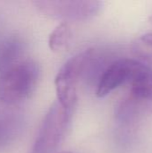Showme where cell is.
Masks as SVG:
<instances>
[{"instance_id":"1","label":"cell","mask_w":152,"mask_h":153,"mask_svg":"<svg viewBox=\"0 0 152 153\" xmlns=\"http://www.w3.org/2000/svg\"><path fill=\"white\" fill-rule=\"evenodd\" d=\"M40 69L36 61L24 58L0 74V101L12 105L28 99L34 91Z\"/></svg>"},{"instance_id":"2","label":"cell","mask_w":152,"mask_h":153,"mask_svg":"<svg viewBox=\"0 0 152 153\" xmlns=\"http://www.w3.org/2000/svg\"><path fill=\"white\" fill-rule=\"evenodd\" d=\"M94 49H86L64 64L55 78L57 101L73 111L77 101V83L82 76L90 73L97 64Z\"/></svg>"},{"instance_id":"3","label":"cell","mask_w":152,"mask_h":153,"mask_svg":"<svg viewBox=\"0 0 152 153\" xmlns=\"http://www.w3.org/2000/svg\"><path fill=\"white\" fill-rule=\"evenodd\" d=\"M71 110L58 101L46 113L30 153H54L64 139L72 117Z\"/></svg>"},{"instance_id":"4","label":"cell","mask_w":152,"mask_h":153,"mask_svg":"<svg viewBox=\"0 0 152 153\" xmlns=\"http://www.w3.org/2000/svg\"><path fill=\"white\" fill-rule=\"evenodd\" d=\"M34 4L41 13L64 22L90 20L102 7V2L95 0H39Z\"/></svg>"},{"instance_id":"5","label":"cell","mask_w":152,"mask_h":153,"mask_svg":"<svg viewBox=\"0 0 152 153\" xmlns=\"http://www.w3.org/2000/svg\"><path fill=\"white\" fill-rule=\"evenodd\" d=\"M142 65V62L131 58H120L110 63L103 70L98 81L97 96L106 97L123 84H129Z\"/></svg>"},{"instance_id":"6","label":"cell","mask_w":152,"mask_h":153,"mask_svg":"<svg viewBox=\"0 0 152 153\" xmlns=\"http://www.w3.org/2000/svg\"><path fill=\"white\" fill-rule=\"evenodd\" d=\"M25 43L17 34H7L0 38V74L23 60Z\"/></svg>"},{"instance_id":"7","label":"cell","mask_w":152,"mask_h":153,"mask_svg":"<svg viewBox=\"0 0 152 153\" xmlns=\"http://www.w3.org/2000/svg\"><path fill=\"white\" fill-rule=\"evenodd\" d=\"M129 97L142 104L147 108L152 106V68L143 63L134 78L129 83Z\"/></svg>"},{"instance_id":"8","label":"cell","mask_w":152,"mask_h":153,"mask_svg":"<svg viewBox=\"0 0 152 153\" xmlns=\"http://www.w3.org/2000/svg\"><path fill=\"white\" fill-rule=\"evenodd\" d=\"M22 128V117L14 111L0 110V146L13 142Z\"/></svg>"},{"instance_id":"9","label":"cell","mask_w":152,"mask_h":153,"mask_svg":"<svg viewBox=\"0 0 152 153\" xmlns=\"http://www.w3.org/2000/svg\"><path fill=\"white\" fill-rule=\"evenodd\" d=\"M132 51L139 61L148 65H152V32L136 39L132 45Z\"/></svg>"},{"instance_id":"10","label":"cell","mask_w":152,"mask_h":153,"mask_svg":"<svg viewBox=\"0 0 152 153\" xmlns=\"http://www.w3.org/2000/svg\"><path fill=\"white\" fill-rule=\"evenodd\" d=\"M72 38V30L68 22H62L55 28L48 38L49 48L53 51H59L66 48Z\"/></svg>"},{"instance_id":"11","label":"cell","mask_w":152,"mask_h":153,"mask_svg":"<svg viewBox=\"0 0 152 153\" xmlns=\"http://www.w3.org/2000/svg\"><path fill=\"white\" fill-rule=\"evenodd\" d=\"M61 153H72V152H61Z\"/></svg>"}]
</instances>
